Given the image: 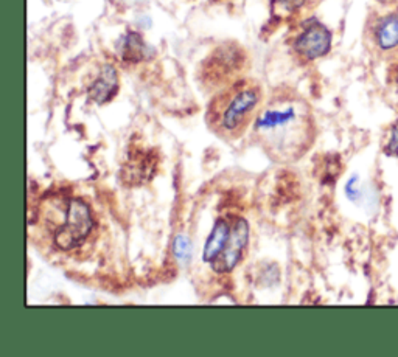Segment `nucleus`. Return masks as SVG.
<instances>
[{"label":"nucleus","instance_id":"nucleus-12","mask_svg":"<svg viewBox=\"0 0 398 357\" xmlns=\"http://www.w3.org/2000/svg\"><path fill=\"white\" fill-rule=\"evenodd\" d=\"M174 252L178 255L179 258L184 259L186 253L188 255V242L184 238H178L176 239V246H174Z\"/></svg>","mask_w":398,"mask_h":357},{"label":"nucleus","instance_id":"nucleus-4","mask_svg":"<svg viewBox=\"0 0 398 357\" xmlns=\"http://www.w3.org/2000/svg\"><path fill=\"white\" fill-rule=\"evenodd\" d=\"M246 61L244 52L235 44L219 47L217 52L207 58L202 67V81L212 87L227 86L233 82V76L243 68Z\"/></svg>","mask_w":398,"mask_h":357},{"label":"nucleus","instance_id":"nucleus-5","mask_svg":"<svg viewBox=\"0 0 398 357\" xmlns=\"http://www.w3.org/2000/svg\"><path fill=\"white\" fill-rule=\"evenodd\" d=\"M248 244H249L248 221L244 218H239V216H232V228L229 238L224 242V247L221 248L218 257L210 263V267L218 273L232 272L239 263H242Z\"/></svg>","mask_w":398,"mask_h":357},{"label":"nucleus","instance_id":"nucleus-9","mask_svg":"<svg viewBox=\"0 0 398 357\" xmlns=\"http://www.w3.org/2000/svg\"><path fill=\"white\" fill-rule=\"evenodd\" d=\"M305 2L307 0H271V5L277 16L285 17L298 11Z\"/></svg>","mask_w":398,"mask_h":357},{"label":"nucleus","instance_id":"nucleus-7","mask_svg":"<svg viewBox=\"0 0 398 357\" xmlns=\"http://www.w3.org/2000/svg\"><path fill=\"white\" fill-rule=\"evenodd\" d=\"M117 89H118V78L116 68L111 66H105L103 70H101L98 80L93 82L92 87L89 89V95L98 104H105L114 98Z\"/></svg>","mask_w":398,"mask_h":357},{"label":"nucleus","instance_id":"nucleus-1","mask_svg":"<svg viewBox=\"0 0 398 357\" xmlns=\"http://www.w3.org/2000/svg\"><path fill=\"white\" fill-rule=\"evenodd\" d=\"M316 125L307 100L291 87H277L252 125V140L269 161L293 163L314 143Z\"/></svg>","mask_w":398,"mask_h":357},{"label":"nucleus","instance_id":"nucleus-11","mask_svg":"<svg viewBox=\"0 0 398 357\" xmlns=\"http://www.w3.org/2000/svg\"><path fill=\"white\" fill-rule=\"evenodd\" d=\"M386 152L389 156H398V123L394 126L392 137H390V142L388 145Z\"/></svg>","mask_w":398,"mask_h":357},{"label":"nucleus","instance_id":"nucleus-2","mask_svg":"<svg viewBox=\"0 0 398 357\" xmlns=\"http://www.w3.org/2000/svg\"><path fill=\"white\" fill-rule=\"evenodd\" d=\"M263 104L264 92L257 80L233 81L221 87L208 103L206 112L208 131L226 142H235L254 125Z\"/></svg>","mask_w":398,"mask_h":357},{"label":"nucleus","instance_id":"nucleus-6","mask_svg":"<svg viewBox=\"0 0 398 357\" xmlns=\"http://www.w3.org/2000/svg\"><path fill=\"white\" fill-rule=\"evenodd\" d=\"M291 46L302 61H314L330 52L332 33L320 22L308 21L302 25Z\"/></svg>","mask_w":398,"mask_h":357},{"label":"nucleus","instance_id":"nucleus-8","mask_svg":"<svg viewBox=\"0 0 398 357\" xmlns=\"http://www.w3.org/2000/svg\"><path fill=\"white\" fill-rule=\"evenodd\" d=\"M375 37L378 47L383 50H390L398 46V17L388 16L378 24L375 30Z\"/></svg>","mask_w":398,"mask_h":357},{"label":"nucleus","instance_id":"nucleus-13","mask_svg":"<svg viewBox=\"0 0 398 357\" xmlns=\"http://www.w3.org/2000/svg\"><path fill=\"white\" fill-rule=\"evenodd\" d=\"M213 2H224V0H213Z\"/></svg>","mask_w":398,"mask_h":357},{"label":"nucleus","instance_id":"nucleus-10","mask_svg":"<svg viewBox=\"0 0 398 357\" xmlns=\"http://www.w3.org/2000/svg\"><path fill=\"white\" fill-rule=\"evenodd\" d=\"M143 42L141 37L137 35H129L128 39L125 42V50H123V56L126 58H131L132 61H137L138 58H142L143 55Z\"/></svg>","mask_w":398,"mask_h":357},{"label":"nucleus","instance_id":"nucleus-3","mask_svg":"<svg viewBox=\"0 0 398 357\" xmlns=\"http://www.w3.org/2000/svg\"><path fill=\"white\" fill-rule=\"evenodd\" d=\"M37 227L53 248L71 252L89 238L93 216L81 197L53 194L37 208Z\"/></svg>","mask_w":398,"mask_h":357}]
</instances>
